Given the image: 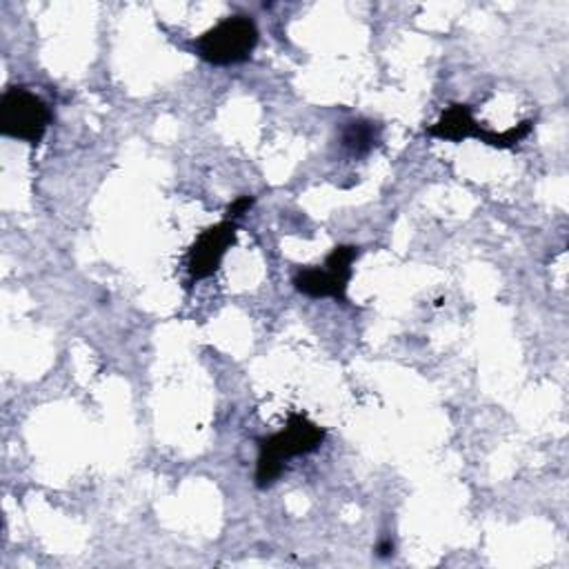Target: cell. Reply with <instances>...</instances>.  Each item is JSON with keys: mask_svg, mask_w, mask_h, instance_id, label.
<instances>
[{"mask_svg": "<svg viewBox=\"0 0 569 569\" xmlns=\"http://www.w3.org/2000/svg\"><path fill=\"white\" fill-rule=\"evenodd\" d=\"M327 431L311 422L305 413L291 411L287 416V422L280 431L258 438V460H256V487L267 489L271 487L280 473L284 471V465L289 458L305 456L316 451Z\"/></svg>", "mask_w": 569, "mask_h": 569, "instance_id": "cell-1", "label": "cell"}, {"mask_svg": "<svg viewBox=\"0 0 569 569\" xmlns=\"http://www.w3.org/2000/svg\"><path fill=\"white\" fill-rule=\"evenodd\" d=\"M258 27L249 16L236 13L211 29H207L198 40L193 42L196 53L209 62V64H238L251 58L256 44H258Z\"/></svg>", "mask_w": 569, "mask_h": 569, "instance_id": "cell-2", "label": "cell"}, {"mask_svg": "<svg viewBox=\"0 0 569 569\" xmlns=\"http://www.w3.org/2000/svg\"><path fill=\"white\" fill-rule=\"evenodd\" d=\"M531 129H533V122L522 120L505 131H489L473 118L469 104L453 102L440 113V118L433 124L427 127V133L431 138H440V140H449V142H460L465 138H478L480 142H485L489 147L511 149L522 138H527Z\"/></svg>", "mask_w": 569, "mask_h": 569, "instance_id": "cell-3", "label": "cell"}, {"mask_svg": "<svg viewBox=\"0 0 569 569\" xmlns=\"http://www.w3.org/2000/svg\"><path fill=\"white\" fill-rule=\"evenodd\" d=\"M51 124L49 104L24 87H11L0 96V133L38 144Z\"/></svg>", "mask_w": 569, "mask_h": 569, "instance_id": "cell-4", "label": "cell"}, {"mask_svg": "<svg viewBox=\"0 0 569 569\" xmlns=\"http://www.w3.org/2000/svg\"><path fill=\"white\" fill-rule=\"evenodd\" d=\"M358 253L360 247L356 244H336L322 267H307L293 276L296 291L309 298H333L338 302H347L351 264Z\"/></svg>", "mask_w": 569, "mask_h": 569, "instance_id": "cell-5", "label": "cell"}, {"mask_svg": "<svg viewBox=\"0 0 569 569\" xmlns=\"http://www.w3.org/2000/svg\"><path fill=\"white\" fill-rule=\"evenodd\" d=\"M236 233H238V224L233 220H222L200 231V236L196 238V242L189 247V253H187V271L191 282L204 280L218 271L224 253L236 242Z\"/></svg>", "mask_w": 569, "mask_h": 569, "instance_id": "cell-6", "label": "cell"}, {"mask_svg": "<svg viewBox=\"0 0 569 569\" xmlns=\"http://www.w3.org/2000/svg\"><path fill=\"white\" fill-rule=\"evenodd\" d=\"M380 133H382V127L378 122L358 118L345 124L340 133V142H342V149L349 151L353 158H362L380 142Z\"/></svg>", "mask_w": 569, "mask_h": 569, "instance_id": "cell-7", "label": "cell"}, {"mask_svg": "<svg viewBox=\"0 0 569 569\" xmlns=\"http://www.w3.org/2000/svg\"><path fill=\"white\" fill-rule=\"evenodd\" d=\"M251 207H253V196H238L233 202L227 204V209H224V220H233V222H236V218H240L242 213H247Z\"/></svg>", "mask_w": 569, "mask_h": 569, "instance_id": "cell-8", "label": "cell"}, {"mask_svg": "<svg viewBox=\"0 0 569 569\" xmlns=\"http://www.w3.org/2000/svg\"><path fill=\"white\" fill-rule=\"evenodd\" d=\"M376 551H378V556H391L393 553V542L391 540H382L378 547H376Z\"/></svg>", "mask_w": 569, "mask_h": 569, "instance_id": "cell-9", "label": "cell"}]
</instances>
